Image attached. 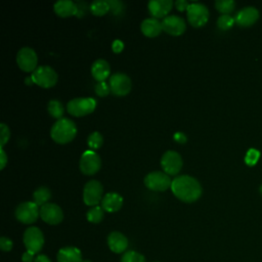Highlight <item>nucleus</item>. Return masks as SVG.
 Wrapping results in <instances>:
<instances>
[{
  "label": "nucleus",
  "instance_id": "1",
  "mask_svg": "<svg viewBox=\"0 0 262 262\" xmlns=\"http://www.w3.org/2000/svg\"><path fill=\"white\" fill-rule=\"evenodd\" d=\"M171 190L173 194L184 203L198 201L203 192L201 183L188 175H180L172 180Z\"/></svg>",
  "mask_w": 262,
  "mask_h": 262
},
{
  "label": "nucleus",
  "instance_id": "2",
  "mask_svg": "<svg viewBox=\"0 0 262 262\" xmlns=\"http://www.w3.org/2000/svg\"><path fill=\"white\" fill-rule=\"evenodd\" d=\"M77 135L76 124L68 118L57 120L50 130V136L56 143L66 144L71 142Z\"/></svg>",
  "mask_w": 262,
  "mask_h": 262
},
{
  "label": "nucleus",
  "instance_id": "3",
  "mask_svg": "<svg viewBox=\"0 0 262 262\" xmlns=\"http://www.w3.org/2000/svg\"><path fill=\"white\" fill-rule=\"evenodd\" d=\"M96 100L92 97H77L70 100L67 104V111L74 117H84L94 112Z\"/></svg>",
  "mask_w": 262,
  "mask_h": 262
},
{
  "label": "nucleus",
  "instance_id": "4",
  "mask_svg": "<svg viewBox=\"0 0 262 262\" xmlns=\"http://www.w3.org/2000/svg\"><path fill=\"white\" fill-rule=\"evenodd\" d=\"M34 84L42 88H51L55 86L58 80L57 73L48 66H39L31 75Z\"/></svg>",
  "mask_w": 262,
  "mask_h": 262
},
{
  "label": "nucleus",
  "instance_id": "5",
  "mask_svg": "<svg viewBox=\"0 0 262 262\" xmlns=\"http://www.w3.org/2000/svg\"><path fill=\"white\" fill-rule=\"evenodd\" d=\"M23 241L27 251L33 254L39 253L44 246L43 232L36 226H30L25 230Z\"/></svg>",
  "mask_w": 262,
  "mask_h": 262
},
{
  "label": "nucleus",
  "instance_id": "6",
  "mask_svg": "<svg viewBox=\"0 0 262 262\" xmlns=\"http://www.w3.org/2000/svg\"><path fill=\"white\" fill-rule=\"evenodd\" d=\"M171 184L170 176L162 171H152L144 177V185L154 191H165L171 188Z\"/></svg>",
  "mask_w": 262,
  "mask_h": 262
},
{
  "label": "nucleus",
  "instance_id": "7",
  "mask_svg": "<svg viewBox=\"0 0 262 262\" xmlns=\"http://www.w3.org/2000/svg\"><path fill=\"white\" fill-rule=\"evenodd\" d=\"M40 217V207L34 202L20 203L15 209V218L24 224H33Z\"/></svg>",
  "mask_w": 262,
  "mask_h": 262
},
{
  "label": "nucleus",
  "instance_id": "8",
  "mask_svg": "<svg viewBox=\"0 0 262 262\" xmlns=\"http://www.w3.org/2000/svg\"><path fill=\"white\" fill-rule=\"evenodd\" d=\"M103 198L102 184L97 180L88 181L83 188V201L89 207L98 206Z\"/></svg>",
  "mask_w": 262,
  "mask_h": 262
},
{
  "label": "nucleus",
  "instance_id": "9",
  "mask_svg": "<svg viewBox=\"0 0 262 262\" xmlns=\"http://www.w3.org/2000/svg\"><path fill=\"white\" fill-rule=\"evenodd\" d=\"M188 23L194 27L200 28L207 24L209 19V9L202 3H191L186 10Z\"/></svg>",
  "mask_w": 262,
  "mask_h": 262
},
{
  "label": "nucleus",
  "instance_id": "10",
  "mask_svg": "<svg viewBox=\"0 0 262 262\" xmlns=\"http://www.w3.org/2000/svg\"><path fill=\"white\" fill-rule=\"evenodd\" d=\"M101 167V160L94 150H86L82 154L79 162L80 171L85 175L96 174Z\"/></svg>",
  "mask_w": 262,
  "mask_h": 262
},
{
  "label": "nucleus",
  "instance_id": "11",
  "mask_svg": "<svg viewBox=\"0 0 262 262\" xmlns=\"http://www.w3.org/2000/svg\"><path fill=\"white\" fill-rule=\"evenodd\" d=\"M16 63L21 71L26 73H33L38 68L37 53L31 47H23L16 54Z\"/></svg>",
  "mask_w": 262,
  "mask_h": 262
},
{
  "label": "nucleus",
  "instance_id": "12",
  "mask_svg": "<svg viewBox=\"0 0 262 262\" xmlns=\"http://www.w3.org/2000/svg\"><path fill=\"white\" fill-rule=\"evenodd\" d=\"M183 161L181 156L175 150L166 151L161 158V167L163 172L170 175H177L182 169Z\"/></svg>",
  "mask_w": 262,
  "mask_h": 262
},
{
  "label": "nucleus",
  "instance_id": "13",
  "mask_svg": "<svg viewBox=\"0 0 262 262\" xmlns=\"http://www.w3.org/2000/svg\"><path fill=\"white\" fill-rule=\"evenodd\" d=\"M111 92L117 96L127 95L132 88L131 79L123 73H116L111 76L108 82Z\"/></svg>",
  "mask_w": 262,
  "mask_h": 262
},
{
  "label": "nucleus",
  "instance_id": "14",
  "mask_svg": "<svg viewBox=\"0 0 262 262\" xmlns=\"http://www.w3.org/2000/svg\"><path fill=\"white\" fill-rule=\"evenodd\" d=\"M40 217L47 224L57 225L63 220V212L58 205L47 203L40 208Z\"/></svg>",
  "mask_w": 262,
  "mask_h": 262
},
{
  "label": "nucleus",
  "instance_id": "15",
  "mask_svg": "<svg viewBox=\"0 0 262 262\" xmlns=\"http://www.w3.org/2000/svg\"><path fill=\"white\" fill-rule=\"evenodd\" d=\"M162 27L168 35L180 36L186 30V23L178 15H168L162 20Z\"/></svg>",
  "mask_w": 262,
  "mask_h": 262
},
{
  "label": "nucleus",
  "instance_id": "16",
  "mask_svg": "<svg viewBox=\"0 0 262 262\" xmlns=\"http://www.w3.org/2000/svg\"><path fill=\"white\" fill-rule=\"evenodd\" d=\"M147 7L154 18H165L171 11L173 2L171 0H151L148 2Z\"/></svg>",
  "mask_w": 262,
  "mask_h": 262
},
{
  "label": "nucleus",
  "instance_id": "17",
  "mask_svg": "<svg viewBox=\"0 0 262 262\" xmlns=\"http://www.w3.org/2000/svg\"><path fill=\"white\" fill-rule=\"evenodd\" d=\"M106 242L110 250L116 254H124L129 245L128 238L120 231H112L107 235Z\"/></svg>",
  "mask_w": 262,
  "mask_h": 262
},
{
  "label": "nucleus",
  "instance_id": "18",
  "mask_svg": "<svg viewBox=\"0 0 262 262\" xmlns=\"http://www.w3.org/2000/svg\"><path fill=\"white\" fill-rule=\"evenodd\" d=\"M101 208L108 213L118 212L123 206V198L117 192H107L100 202Z\"/></svg>",
  "mask_w": 262,
  "mask_h": 262
},
{
  "label": "nucleus",
  "instance_id": "19",
  "mask_svg": "<svg viewBox=\"0 0 262 262\" xmlns=\"http://www.w3.org/2000/svg\"><path fill=\"white\" fill-rule=\"evenodd\" d=\"M259 17V12L255 7L249 6L239 10L235 15V23L242 27H249L253 25Z\"/></svg>",
  "mask_w": 262,
  "mask_h": 262
},
{
  "label": "nucleus",
  "instance_id": "20",
  "mask_svg": "<svg viewBox=\"0 0 262 262\" xmlns=\"http://www.w3.org/2000/svg\"><path fill=\"white\" fill-rule=\"evenodd\" d=\"M53 10L60 17H70L77 15L79 8L77 4L71 0H59L54 3Z\"/></svg>",
  "mask_w": 262,
  "mask_h": 262
},
{
  "label": "nucleus",
  "instance_id": "21",
  "mask_svg": "<svg viewBox=\"0 0 262 262\" xmlns=\"http://www.w3.org/2000/svg\"><path fill=\"white\" fill-rule=\"evenodd\" d=\"M111 74L110 63L104 59H97L92 63L91 75L97 82H104Z\"/></svg>",
  "mask_w": 262,
  "mask_h": 262
},
{
  "label": "nucleus",
  "instance_id": "22",
  "mask_svg": "<svg viewBox=\"0 0 262 262\" xmlns=\"http://www.w3.org/2000/svg\"><path fill=\"white\" fill-rule=\"evenodd\" d=\"M57 262H82V253L76 247H63L56 255Z\"/></svg>",
  "mask_w": 262,
  "mask_h": 262
},
{
  "label": "nucleus",
  "instance_id": "23",
  "mask_svg": "<svg viewBox=\"0 0 262 262\" xmlns=\"http://www.w3.org/2000/svg\"><path fill=\"white\" fill-rule=\"evenodd\" d=\"M141 32L144 36L148 37V38H155L157 36H159L161 34V32L163 31V27H162V23L154 17H149V18H145L140 26Z\"/></svg>",
  "mask_w": 262,
  "mask_h": 262
},
{
  "label": "nucleus",
  "instance_id": "24",
  "mask_svg": "<svg viewBox=\"0 0 262 262\" xmlns=\"http://www.w3.org/2000/svg\"><path fill=\"white\" fill-rule=\"evenodd\" d=\"M51 198V191L46 186H40L33 192V202L40 208L48 203Z\"/></svg>",
  "mask_w": 262,
  "mask_h": 262
},
{
  "label": "nucleus",
  "instance_id": "25",
  "mask_svg": "<svg viewBox=\"0 0 262 262\" xmlns=\"http://www.w3.org/2000/svg\"><path fill=\"white\" fill-rule=\"evenodd\" d=\"M48 113L52 118H55L57 120L62 119V116L64 114V106L63 104L56 99H52L48 102V106H47Z\"/></svg>",
  "mask_w": 262,
  "mask_h": 262
},
{
  "label": "nucleus",
  "instance_id": "26",
  "mask_svg": "<svg viewBox=\"0 0 262 262\" xmlns=\"http://www.w3.org/2000/svg\"><path fill=\"white\" fill-rule=\"evenodd\" d=\"M90 10H91L92 14H94L96 16H102L110 11L108 1H104V0L93 1L90 4Z\"/></svg>",
  "mask_w": 262,
  "mask_h": 262
},
{
  "label": "nucleus",
  "instance_id": "27",
  "mask_svg": "<svg viewBox=\"0 0 262 262\" xmlns=\"http://www.w3.org/2000/svg\"><path fill=\"white\" fill-rule=\"evenodd\" d=\"M86 217H87V220L91 223H99L102 221L104 217V210L101 208V206L91 207L88 210Z\"/></svg>",
  "mask_w": 262,
  "mask_h": 262
},
{
  "label": "nucleus",
  "instance_id": "28",
  "mask_svg": "<svg viewBox=\"0 0 262 262\" xmlns=\"http://www.w3.org/2000/svg\"><path fill=\"white\" fill-rule=\"evenodd\" d=\"M103 143V137L102 135L98 132V131H94L92 132L88 138H87V144L88 146L92 149V150H95V149H98L101 147Z\"/></svg>",
  "mask_w": 262,
  "mask_h": 262
},
{
  "label": "nucleus",
  "instance_id": "29",
  "mask_svg": "<svg viewBox=\"0 0 262 262\" xmlns=\"http://www.w3.org/2000/svg\"><path fill=\"white\" fill-rule=\"evenodd\" d=\"M234 6L235 2L232 0H217L215 2L216 9L223 14L230 13L234 9Z\"/></svg>",
  "mask_w": 262,
  "mask_h": 262
},
{
  "label": "nucleus",
  "instance_id": "30",
  "mask_svg": "<svg viewBox=\"0 0 262 262\" xmlns=\"http://www.w3.org/2000/svg\"><path fill=\"white\" fill-rule=\"evenodd\" d=\"M121 262H146L145 257L136 251H126L122 257Z\"/></svg>",
  "mask_w": 262,
  "mask_h": 262
},
{
  "label": "nucleus",
  "instance_id": "31",
  "mask_svg": "<svg viewBox=\"0 0 262 262\" xmlns=\"http://www.w3.org/2000/svg\"><path fill=\"white\" fill-rule=\"evenodd\" d=\"M234 21H235L234 18L232 16H230L229 14H222L217 19V26L220 30L226 31L233 26Z\"/></svg>",
  "mask_w": 262,
  "mask_h": 262
},
{
  "label": "nucleus",
  "instance_id": "32",
  "mask_svg": "<svg viewBox=\"0 0 262 262\" xmlns=\"http://www.w3.org/2000/svg\"><path fill=\"white\" fill-rule=\"evenodd\" d=\"M259 158H260V152L255 148H251L246 154L245 162L248 166H254L258 162Z\"/></svg>",
  "mask_w": 262,
  "mask_h": 262
},
{
  "label": "nucleus",
  "instance_id": "33",
  "mask_svg": "<svg viewBox=\"0 0 262 262\" xmlns=\"http://www.w3.org/2000/svg\"><path fill=\"white\" fill-rule=\"evenodd\" d=\"M94 90L96 95H98L99 97H104L111 92L110 85L106 82H97L94 86Z\"/></svg>",
  "mask_w": 262,
  "mask_h": 262
},
{
  "label": "nucleus",
  "instance_id": "34",
  "mask_svg": "<svg viewBox=\"0 0 262 262\" xmlns=\"http://www.w3.org/2000/svg\"><path fill=\"white\" fill-rule=\"evenodd\" d=\"M10 138V130L8 126L4 123H1L0 125V145L3 147Z\"/></svg>",
  "mask_w": 262,
  "mask_h": 262
},
{
  "label": "nucleus",
  "instance_id": "35",
  "mask_svg": "<svg viewBox=\"0 0 262 262\" xmlns=\"http://www.w3.org/2000/svg\"><path fill=\"white\" fill-rule=\"evenodd\" d=\"M13 247V243L10 238L6 237V236H2L0 237V248L3 252H9L12 250Z\"/></svg>",
  "mask_w": 262,
  "mask_h": 262
},
{
  "label": "nucleus",
  "instance_id": "36",
  "mask_svg": "<svg viewBox=\"0 0 262 262\" xmlns=\"http://www.w3.org/2000/svg\"><path fill=\"white\" fill-rule=\"evenodd\" d=\"M110 4V11H112L114 14H119L122 12L123 7H122V2L120 1H108Z\"/></svg>",
  "mask_w": 262,
  "mask_h": 262
},
{
  "label": "nucleus",
  "instance_id": "37",
  "mask_svg": "<svg viewBox=\"0 0 262 262\" xmlns=\"http://www.w3.org/2000/svg\"><path fill=\"white\" fill-rule=\"evenodd\" d=\"M123 49H124V43L121 40L116 39V40L113 41V43H112V50H113V52L120 53V52L123 51Z\"/></svg>",
  "mask_w": 262,
  "mask_h": 262
},
{
  "label": "nucleus",
  "instance_id": "38",
  "mask_svg": "<svg viewBox=\"0 0 262 262\" xmlns=\"http://www.w3.org/2000/svg\"><path fill=\"white\" fill-rule=\"evenodd\" d=\"M190 3H188L186 0H177L175 2V6L177 8L178 11H184L187 10V8L189 7Z\"/></svg>",
  "mask_w": 262,
  "mask_h": 262
},
{
  "label": "nucleus",
  "instance_id": "39",
  "mask_svg": "<svg viewBox=\"0 0 262 262\" xmlns=\"http://www.w3.org/2000/svg\"><path fill=\"white\" fill-rule=\"evenodd\" d=\"M174 140L178 143H185L187 141V137L183 132H176L173 136Z\"/></svg>",
  "mask_w": 262,
  "mask_h": 262
},
{
  "label": "nucleus",
  "instance_id": "40",
  "mask_svg": "<svg viewBox=\"0 0 262 262\" xmlns=\"http://www.w3.org/2000/svg\"><path fill=\"white\" fill-rule=\"evenodd\" d=\"M7 156H6V152L4 151V149H3V147H1V149H0V169L1 170H3L4 169V167L6 166V164H7Z\"/></svg>",
  "mask_w": 262,
  "mask_h": 262
},
{
  "label": "nucleus",
  "instance_id": "41",
  "mask_svg": "<svg viewBox=\"0 0 262 262\" xmlns=\"http://www.w3.org/2000/svg\"><path fill=\"white\" fill-rule=\"evenodd\" d=\"M35 254L29 252V251H26L23 255H21V261L23 262H34L35 261V257H34Z\"/></svg>",
  "mask_w": 262,
  "mask_h": 262
},
{
  "label": "nucleus",
  "instance_id": "42",
  "mask_svg": "<svg viewBox=\"0 0 262 262\" xmlns=\"http://www.w3.org/2000/svg\"><path fill=\"white\" fill-rule=\"evenodd\" d=\"M34 262H51V260L46 256V255H38L36 258H35V261Z\"/></svg>",
  "mask_w": 262,
  "mask_h": 262
},
{
  "label": "nucleus",
  "instance_id": "43",
  "mask_svg": "<svg viewBox=\"0 0 262 262\" xmlns=\"http://www.w3.org/2000/svg\"><path fill=\"white\" fill-rule=\"evenodd\" d=\"M82 262H91V261L90 260H83Z\"/></svg>",
  "mask_w": 262,
  "mask_h": 262
},
{
  "label": "nucleus",
  "instance_id": "44",
  "mask_svg": "<svg viewBox=\"0 0 262 262\" xmlns=\"http://www.w3.org/2000/svg\"><path fill=\"white\" fill-rule=\"evenodd\" d=\"M154 262H160V261H154Z\"/></svg>",
  "mask_w": 262,
  "mask_h": 262
}]
</instances>
